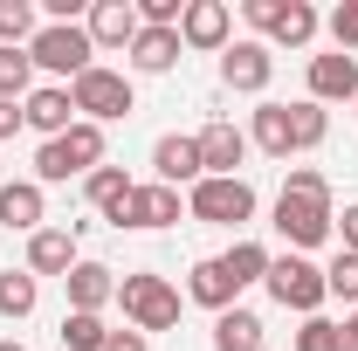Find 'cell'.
<instances>
[{
  "label": "cell",
  "mask_w": 358,
  "mask_h": 351,
  "mask_svg": "<svg viewBox=\"0 0 358 351\" xmlns=\"http://www.w3.org/2000/svg\"><path fill=\"white\" fill-rule=\"evenodd\" d=\"M352 110H358V96H352Z\"/></svg>",
  "instance_id": "cell-40"
},
{
  "label": "cell",
  "mask_w": 358,
  "mask_h": 351,
  "mask_svg": "<svg viewBox=\"0 0 358 351\" xmlns=\"http://www.w3.org/2000/svg\"><path fill=\"white\" fill-rule=\"evenodd\" d=\"M42 220H48V186H35V179H0V227L35 234Z\"/></svg>",
  "instance_id": "cell-14"
},
{
  "label": "cell",
  "mask_w": 358,
  "mask_h": 351,
  "mask_svg": "<svg viewBox=\"0 0 358 351\" xmlns=\"http://www.w3.org/2000/svg\"><path fill=\"white\" fill-rule=\"evenodd\" d=\"M358 96V55H310V103H352Z\"/></svg>",
  "instance_id": "cell-18"
},
{
  "label": "cell",
  "mask_w": 358,
  "mask_h": 351,
  "mask_svg": "<svg viewBox=\"0 0 358 351\" xmlns=\"http://www.w3.org/2000/svg\"><path fill=\"white\" fill-rule=\"evenodd\" d=\"M28 62L42 69L48 83H76L83 69H96V42H90V28L83 21H42V35L28 42Z\"/></svg>",
  "instance_id": "cell-1"
},
{
  "label": "cell",
  "mask_w": 358,
  "mask_h": 351,
  "mask_svg": "<svg viewBox=\"0 0 358 351\" xmlns=\"http://www.w3.org/2000/svg\"><path fill=\"white\" fill-rule=\"evenodd\" d=\"M227 42H234V14H227V0H186V14H179V48L221 55Z\"/></svg>",
  "instance_id": "cell-9"
},
{
  "label": "cell",
  "mask_w": 358,
  "mask_h": 351,
  "mask_svg": "<svg viewBox=\"0 0 358 351\" xmlns=\"http://www.w3.org/2000/svg\"><path fill=\"white\" fill-rule=\"evenodd\" d=\"M14 131H28V117H21V103H0V145H7Z\"/></svg>",
  "instance_id": "cell-37"
},
{
  "label": "cell",
  "mask_w": 358,
  "mask_h": 351,
  "mask_svg": "<svg viewBox=\"0 0 358 351\" xmlns=\"http://www.w3.org/2000/svg\"><path fill=\"white\" fill-rule=\"evenodd\" d=\"M35 35H42L35 0H0V48H28Z\"/></svg>",
  "instance_id": "cell-26"
},
{
  "label": "cell",
  "mask_w": 358,
  "mask_h": 351,
  "mask_svg": "<svg viewBox=\"0 0 358 351\" xmlns=\"http://www.w3.org/2000/svg\"><path fill=\"white\" fill-rule=\"evenodd\" d=\"M268 345V331H262V317H255V310H221V317H214V351H262Z\"/></svg>",
  "instance_id": "cell-24"
},
{
  "label": "cell",
  "mask_w": 358,
  "mask_h": 351,
  "mask_svg": "<svg viewBox=\"0 0 358 351\" xmlns=\"http://www.w3.org/2000/svg\"><path fill=\"white\" fill-rule=\"evenodd\" d=\"M152 173H159V186H200L207 179V166H200V138H186V131H166L159 145H152Z\"/></svg>",
  "instance_id": "cell-11"
},
{
  "label": "cell",
  "mask_w": 358,
  "mask_h": 351,
  "mask_svg": "<svg viewBox=\"0 0 358 351\" xmlns=\"http://www.w3.org/2000/svg\"><path fill=\"white\" fill-rule=\"evenodd\" d=\"M289 138H296V152H317V145L331 138V110L310 103V96H303V103H289Z\"/></svg>",
  "instance_id": "cell-27"
},
{
  "label": "cell",
  "mask_w": 358,
  "mask_h": 351,
  "mask_svg": "<svg viewBox=\"0 0 358 351\" xmlns=\"http://www.w3.org/2000/svg\"><path fill=\"white\" fill-rule=\"evenodd\" d=\"M124 55H131L138 76H166L179 62V28H138V42L124 48Z\"/></svg>",
  "instance_id": "cell-22"
},
{
  "label": "cell",
  "mask_w": 358,
  "mask_h": 351,
  "mask_svg": "<svg viewBox=\"0 0 358 351\" xmlns=\"http://www.w3.org/2000/svg\"><path fill=\"white\" fill-rule=\"evenodd\" d=\"M282 193H310V200H331V179L317 173V166H289V179H282Z\"/></svg>",
  "instance_id": "cell-34"
},
{
  "label": "cell",
  "mask_w": 358,
  "mask_h": 351,
  "mask_svg": "<svg viewBox=\"0 0 358 351\" xmlns=\"http://www.w3.org/2000/svg\"><path fill=\"white\" fill-rule=\"evenodd\" d=\"M103 345H110V324L103 317H90V310L62 317V351H103Z\"/></svg>",
  "instance_id": "cell-29"
},
{
  "label": "cell",
  "mask_w": 358,
  "mask_h": 351,
  "mask_svg": "<svg viewBox=\"0 0 358 351\" xmlns=\"http://www.w3.org/2000/svg\"><path fill=\"white\" fill-rule=\"evenodd\" d=\"M186 303L214 310V317L241 303V289H234V275L221 268V255H207V262H193V275H186Z\"/></svg>",
  "instance_id": "cell-19"
},
{
  "label": "cell",
  "mask_w": 358,
  "mask_h": 351,
  "mask_svg": "<svg viewBox=\"0 0 358 351\" xmlns=\"http://www.w3.org/2000/svg\"><path fill=\"white\" fill-rule=\"evenodd\" d=\"M0 351H28V345H21V338H0Z\"/></svg>",
  "instance_id": "cell-39"
},
{
  "label": "cell",
  "mask_w": 358,
  "mask_h": 351,
  "mask_svg": "<svg viewBox=\"0 0 358 351\" xmlns=\"http://www.w3.org/2000/svg\"><path fill=\"white\" fill-rule=\"evenodd\" d=\"M317 28H324V14H317L310 0H282L275 21H268V42H275V48H310Z\"/></svg>",
  "instance_id": "cell-20"
},
{
  "label": "cell",
  "mask_w": 358,
  "mask_h": 351,
  "mask_svg": "<svg viewBox=\"0 0 358 351\" xmlns=\"http://www.w3.org/2000/svg\"><path fill=\"white\" fill-rule=\"evenodd\" d=\"M103 166V124H69L62 138H48L35 152V186H62V179H90Z\"/></svg>",
  "instance_id": "cell-2"
},
{
  "label": "cell",
  "mask_w": 358,
  "mask_h": 351,
  "mask_svg": "<svg viewBox=\"0 0 358 351\" xmlns=\"http://www.w3.org/2000/svg\"><path fill=\"white\" fill-rule=\"evenodd\" d=\"M35 303H42V282L28 268H0V317L21 324V317H35Z\"/></svg>",
  "instance_id": "cell-25"
},
{
  "label": "cell",
  "mask_w": 358,
  "mask_h": 351,
  "mask_svg": "<svg viewBox=\"0 0 358 351\" xmlns=\"http://www.w3.org/2000/svg\"><path fill=\"white\" fill-rule=\"evenodd\" d=\"M331 234H338V241H345V248L358 255V200L345 207V214H338V227H331Z\"/></svg>",
  "instance_id": "cell-35"
},
{
  "label": "cell",
  "mask_w": 358,
  "mask_h": 351,
  "mask_svg": "<svg viewBox=\"0 0 358 351\" xmlns=\"http://www.w3.org/2000/svg\"><path fill=\"white\" fill-rule=\"evenodd\" d=\"M103 351H152V338H145V331H110Z\"/></svg>",
  "instance_id": "cell-36"
},
{
  "label": "cell",
  "mask_w": 358,
  "mask_h": 351,
  "mask_svg": "<svg viewBox=\"0 0 358 351\" xmlns=\"http://www.w3.org/2000/svg\"><path fill=\"white\" fill-rule=\"evenodd\" d=\"M28 89H35L28 48H0V103H28Z\"/></svg>",
  "instance_id": "cell-28"
},
{
  "label": "cell",
  "mask_w": 358,
  "mask_h": 351,
  "mask_svg": "<svg viewBox=\"0 0 358 351\" xmlns=\"http://www.w3.org/2000/svg\"><path fill=\"white\" fill-rule=\"evenodd\" d=\"M221 268L234 275V289H248V282L268 275V248H262V241H234V248L221 255Z\"/></svg>",
  "instance_id": "cell-30"
},
{
  "label": "cell",
  "mask_w": 358,
  "mask_h": 351,
  "mask_svg": "<svg viewBox=\"0 0 358 351\" xmlns=\"http://www.w3.org/2000/svg\"><path fill=\"white\" fill-rule=\"evenodd\" d=\"M83 262L76 255V227H35L28 234V275L42 282V275H69V268Z\"/></svg>",
  "instance_id": "cell-15"
},
{
  "label": "cell",
  "mask_w": 358,
  "mask_h": 351,
  "mask_svg": "<svg viewBox=\"0 0 358 351\" xmlns=\"http://www.w3.org/2000/svg\"><path fill=\"white\" fill-rule=\"evenodd\" d=\"M338 227V207L331 200H310V193H275V234L289 241V255H310L331 241Z\"/></svg>",
  "instance_id": "cell-6"
},
{
  "label": "cell",
  "mask_w": 358,
  "mask_h": 351,
  "mask_svg": "<svg viewBox=\"0 0 358 351\" xmlns=\"http://www.w3.org/2000/svg\"><path fill=\"white\" fill-rule=\"evenodd\" d=\"M186 214L207 220V227H248L255 220V186L248 179H200L186 193Z\"/></svg>",
  "instance_id": "cell-7"
},
{
  "label": "cell",
  "mask_w": 358,
  "mask_h": 351,
  "mask_svg": "<svg viewBox=\"0 0 358 351\" xmlns=\"http://www.w3.org/2000/svg\"><path fill=\"white\" fill-rule=\"evenodd\" d=\"M131 186H138V179L124 173V166H96V173L83 179V193H90V207H96V214L110 220V227H117V214H124V200H131Z\"/></svg>",
  "instance_id": "cell-23"
},
{
  "label": "cell",
  "mask_w": 358,
  "mask_h": 351,
  "mask_svg": "<svg viewBox=\"0 0 358 351\" xmlns=\"http://www.w3.org/2000/svg\"><path fill=\"white\" fill-rule=\"evenodd\" d=\"M179 214H186L179 186H159V179H145V186H131V200H124L117 227H138V234H159V227H173Z\"/></svg>",
  "instance_id": "cell-10"
},
{
  "label": "cell",
  "mask_w": 358,
  "mask_h": 351,
  "mask_svg": "<svg viewBox=\"0 0 358 351\" xmlns=\"http://www.w3.org/2000/svg\"><path fill=\"white\" fill-rule=\"evenodd\" d=\"M83 28H90V42H96V55H103V48H131L145 21H138V0H96L83 14Z\"/></svg>",
  "instance_id": "cell-13"
},
{
  "label": "cell",
  "mask_w": 358,
  "mask_h": 351,
  "mask_svg": "<svg viewBox=\"0 0 358 351\" xmlns=\"http://www.w3.org/2000/svg\"><path fill=\"white\" fill-rule=\"evenodd\" d=\"M62 289H69V310L103 317V303H117V268L110 262H76L69 275H62Z\"/></svg>",
  "instance_id": "cell-17"
},
{
  "label": "cell",
  "mask_w": 358,
  "mask_h": 351,
  "mask_svg": "<svg viewBox=\"0 0 358 351\" xmlns=\"http://www.w3.org/2000/svg\"><path fill=\"white\" fill-rule=\"evenodd\" d=\"M268 76H275V55H268V42H255V35H241V42L221 48V83L241 89V96H262Z\"/></svg>",
  "instance_id": "cell-8"
},
{
  "label": "cell",
  "mask_w": 358,
  "mask_h": 351,
  "mask_svg": "<svg viewBox=\"0 0 358 351\" xmlns=\"http://www.w3.org/2000/svg\"><path fill=\"white\" fill-rule=\"evenodd\" d=\"M324 28H331V48H338V55H358V0H338V7L324 14Z\"/></svg>",
  "instance_id": "cell-32"
},
{
  "label": "cell",
  "mask_w": 358,
  "mask_h": 351,
  "mask_svg": "<svg viewBox=\"0 0 358 351\" xmlns=\"http://www.w3.org/2000/svg\"><path fill=\"white\" fill-rule=\"evenodd\" d=\"M338 351H358V310H345V324H338Z\"/></svg>",
  "instance_id": "cell-38"
},
{
  "label": "cell",
  "mask_w": 358,
  "mask_h": 351,
  "mask_svg": "<svg viewBox=\"0 0 358 351\" xmlns=\"http://www.w3.org/2000/svg\"><path fill=\"white\" fill-rule=\"evenodd\" d=\"M262 289H268L282 310H296V317H317L324 296H331V289H324V268H317L310 255H268Z\"/></svg>",
  "instance_id": "cell-5"
},
{
  "label": "cell",
  "mask_w": 358,
  "mask_h": 351,
  "mask_svg": "<svg viewBox=\"0 0 358 351\" xmlns=\"http://www.w3.org/2000/svg\"><path fill=\"white\" fill-rule=\"evenodd\" d=\"M69 103H76L83 124H117V117H131V110H138V89H131L124 69L96 62V69H83V76L69 83Z\"/></svg>",
  "instance_id": "cell-3"
},
{
  "label": "cell",
  "mask_w": 358,
  "mask_h": 351,
  "mask_svg": "<svg viewBox=\"0 0 358 351\" xmlns=\"http://www.w3.org/2000/svg\"><path fill=\"white\" fill-rule=\"evenodd\" d=\"M21 117H28V131H42V145H48V138H62L69 124H76V103H69L62 83H35L28 103H21Z\"/></svg>",
  "instance_id": "cell-16"
},
{
  "label": "cell",
  "mask_w": 358,
  "mask_h": 351,
  "mask_svg": "<svg viewBox=\"0 0 358 351\" xmlns=\"http://www.w3.org/2000/svg\"><path fill=\"white\" fill-rule=\"evenodd\" d=\"M248 145L268 152V159H289V152H296V138H289V103H255V117H248Z\"/></svg>",
  "instance_id": "cell-21"
},
{
  "label": "cell",
  "mask_w": 358,
  "mask_h": 351,
  "mask_svg": "<svg viewBox=\"0 0 358 351\" xmlns=\"http://www.w3.org/2000/svg\"><path fill=\"white\" fill-rule=\"evenodd\" d=\"M117 303H124V317H131V331H173L179 324V296L166 275H152V268H131V275H117Z\"/></svg>",
  "instance_id": "cell-4"
},
{
  "label": "cell",
  "mask_w": 358,
  "mask_h": 351,
  "mask_svg": "<svg viewBox=\"0 0 358 351\" xmlns=\"http://www.w3.org/2000/svg\"><path fill=\"white\" fill-rule=\"evenodd\" d=\"M324 289H331V296H345V303L358 310V255H352V248H338V255L324 262Z\"/></svg>",
  "instance_id": "cell-31"
},
{
  "label": "cell",
  "mask_w": 358,
  "mask_h": 351,
  "mask_svg": "<svg viewBox=\"0 0 358 351\" xmlns=\"http://www.w3.org/2000/svg\"><path fill=\"white\" fill-rule=\"evenodd\" d=\"M200 138V166H207V179H241V159H248V131L241 124H227V117H214Z\"/></svg>",
  "instance_id": "cell-12"
},
{
  "label": "cell",
  "mask_w": 358,
  "mask_h": 351,
  "mask_svg": "<svg viewBox=\"0 0 358 351\" xmlns=\"http://www.w3.org/2000/svg\"><path fill=\"white\" fill-rule=\"evenodd\" d=\"M296 351H338V324L331 317H303L296 324Z\"/></svg>",
  "instance_id": "cell-33"
}]
</instances>
